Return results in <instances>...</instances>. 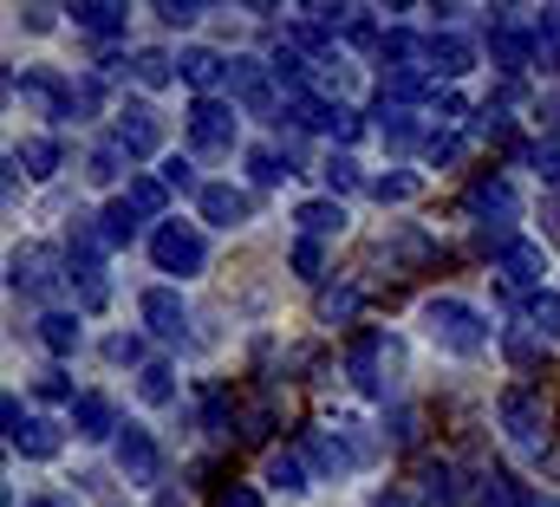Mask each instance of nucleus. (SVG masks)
Returning <instances> with one entry per match:
<instances>
[{"mask_svg":"<svg viewBox=\"0 0 560 507\" xmlns=\"http://www.w3.org/2000/svg\"><path fill=\"white\" fill-rule=\"evenodd\" d=\"M418 332L436 352H450V358H482L489 339H495V326L482 319V306H469L463 293H430L418 306Z\"/></svg>","mask_w":560,"mask_h":507,"instance_id":"obj_1","label":"nucleus"},{"mask_svg":"<svg viewBox=\"0 0 560 507\" xmlns=\"http://www.w3.org/2000/svg\"><path fill=\"white\" fill-rule=\"evenodd\" d=\"M495 423H502V443H509L522 462H535V456L548 449V403H541V390H528V384L502 390V397H495Z\"/></svg>","mask_w":560,"mask_h":507,"instance_id":"obj_2","label":"nucleus"},{"mask_svg":"<svg viewBox=\"0 0 560 507\" xmlns=\"http://www.w3.org/2000/svg\"><path fill=\"white\" fill-rule=\"evenodd\" d=\"M183 130H189V150H196V156H209V163H222V156H235V150H242L235 98H196V105L183 111Z\"/></svg>","mask_w":560,"mask_h":507,"instance_id":"obj_3","label":"nucleus"},{"mask_svg":"<svg viewBox=\"0 0 560 507\" xmlns=\"http://www.w3.org/2000/svg\"><path fill=\"white\" fill-rule=\"evenodd\" d=\"M150 260H156V273H176V280H196L202 267H209V241H202V228L196 222H156L150 228Z\"/></svg>","mask_w":560,"mask_h":507,"instance_id":"obj_4","label":"nucleus"},{"mask_svg":"<svg viewBox=\"0 0 560 507\" xmlns=\"http://www.w3.org/2000/svg\"><path fill=\"white\" fill-rule=\"evenodd\" d=\"M495 273H502V286L509 293H548V248L541 241H528V235H509L502 254H495Z\"/></svg>","mask_w":560,"mask_h":507,"instance_id":"obj_5","label":"nucleus"},{"mask_svg":"<svg viewBox=\"0 0 560 507\" xmlns=\"http://www.w3.org/2000/svg\"><path fill=\"white\" fill-rule=\"evenodd\" d=\"M7 92H20L39 118H72V111H79V105H72V79L52 72V66H26V72H13Z\"/></svg>","mask_w":560,"mask_h":507,"instance_id":"obj_6","label":"nucleus"},{"mask_svg":"<svg viewBox=\"0 0 560 507\" xmlns=\"http://www.w3.org/2000/svg\"><path fill=\"white\" fill-rule=\"evenodd\" d=\"M469 222H495V228H509V222H522V189H515V176H502V169H489L476 189H469Z\"/></svg>","mask_w":560,"mask_h":507,"instance_id":"obj_7","label":"nucleus"},{"mask_svg":"<svg viewBox=\"0 0 560 507\" xmlns=\"http://www.w3.org/2000/svg\"><path fill=\"white\" fill-rule=\"evenodd\" d=\"M118 475H125L131 488L163 482V449H156V436H150L143 423H125V429H118Z\"/></svg>","mask_w":560,"mask_h":507,"instance_id":"obj_8","label":"nucleus"},{"mask_svg":"<svg viewBox=\"0 0 560 507\" xmlns=\"http://www.w3.org/2000/svg\"><path fill=\"white\" fill-rule=\"evenodd\" d=\"M385 365H392V339H385V332H359L352 352H346V378L359 384L365 397H385V390H392Z\"/></svg>","mask_w":560,"mask_h":507,"instance_id":"obj_9","label":"nucleus"},{"mask_svg":"<svg viewBox=\"0 0 560 507\" xmlns=\"http://www.w3.org/2000/svg\"><path fill=\"white\" fill-rule=\"evenodd\" d=\"M138 319H143L150 339H183V326H189L183 293H176V286H143L138 293Z\"/></svg>","mask_w":560,"mask_h":507,"instance_id":"obj_10","label":"nucleus"},{"mask_svg":"<svg viewBox=\"0 0 560 507\" xmlns=\"http://www.w3.org/2000/svg\"><path fill=\"white\" fill-rule=\"evenodd\" d=\"M196 215H202L209 228H242V222L255 215V202H248V189H235V182H202V189H196Z\"/></svg>","mask_w":560,"mask_h":507,"instance_id":"obj_11","label":"nucleus"},{"mask_svg":"<svg viewBox=\"0 0 560 507\" xmlns=\"http://www.w3.org/2000/svg\"><path fill=\"white\" fill-rule=\"evenodd\" d=\"M112 143H118V150H125V156H156V150H163V118H156V111H150V105H125V111H118V137H112Z\"/></svg>","mask_w":560,"mask_h":507,"instance_id":"obj_12","label":"nucleus"},{"mask_svg":"<svg viewBox=\"0 0 560 507\" xmlns=\"http://www.w3.org/2000/svg\"><path fill=\"white\" fill-rule=\"evenodd\" d=\"M118 410H112V397H98V390H85V397H72V436H85V443H118Z\"/></svg>","mask_w":560,"mask_h":507,"instance_id":"obj_13","label":"nucleus"},{"mask_svg":"<svg viewBox=\"0 0 560 507\" xmlns=\"http://www.w3.org/2000/svg\"><path fill=\"white\" fill-rule=\"evenodd\" d=\"M423 59H430V72H443V79H463V72H476V46L463 39V33H430L423 39Z\"/></svg>","mask_w":560,"mask_h":507,"instance_id":"obj_14","label":"nucleus"},{"mask_svg":"<svg viewBox=\"0 0 560 507\" xmlns=\"http://www.w3.org/2000/svg\"><path fill=\"white\" fill-rule=\"evenodd\" d=\"M176 79L196 85V92H209L215 79H229V59H222L215 46H183V52H176Z\"/></svg>","mask_w":560,"mask_h":507,"instance_id":"obj_15","label":"nucleus"},{"mask_svg":"<svg viewBox=\"0 0 560 507\" xmlns=\"http://www.w3.org/2000/svg\"><path fill=\"white\" fill-rule=\"evenodd\" d=\"M261 482H268L275 495H306V488H313V469H306V456H300V449H280V456H268Z\"/></svg>","mask_w":560,"mask_h":507,"instance_id":"obj_16","label":"nucleus"},{"mask_svg":"<svg viewBox=\"0 0 560 507\" xmlns=\"http://www.w3.org/2000/svg\"><path fill=\"white\" fill-rule=\"evenodd\" d=\"M268 72H275V66H261V59L235 52V59H229V79H222V85H229L235 98H248V105H268Z\"/></svg>","mask_w":560,"mask_h":507,"instance_id":"obj_17","label":"nucleus"},{"mask_svg":"<svg viewBox=\"0 0 560 507\" xmlns=\"http://www.w3.org/2000/svg\"><path fill=\"white\" fill-rule=\"evenodd\" d=\"M293 222H300V235H306V241H326V235H339V228H346V209H339L332 196H313V202H300V209H293Z\"/></svg>","mask_w":560,"mask_h":507,"instance_id":"obj_18","label":"nucleus"},{"mask_svg":"<svg viewBox=\"0 0 560 507\" xmlns=\"http://www.w3.org/2000/svg\"><path fill=\"white\" fill-rule=\"evenodd\" d=\"M7 443H13V456H26V462H52V456H59V429H52L46 416H26Z\"/></svg>","mask_w":560,"mask_h":507,"instance_id":"obj_19","label":"nucleus"},{"mask_svg":"<svg viewBox=\"0 0 560 507\" xmlns=\"http://www.w3.org/2000/svg\"><path fill=\"white\" fill-rule=\"evenodd\" d=\"M72 26L92 33V39H118V33H125V7H112V0H85V7H72Z\"/></svg>","mask_w":560,"mask_h":507,"instance_id":"obj_20","label":"nucleus"},{"mask_svg":"<svg viewBox=\"0 0 560 507\" xmlns=\"http://www.w3.org/2000/svg\"><path fill=\"white\" fill-rule=\"evenodd\" d=\"M138 209H131V202H125V196H118V202H105V215H98V235H105V248H131V241H138Z\"/></svg>","mask_w":560,"mask_h":507,"instance_id":"obj_21","label":"nucleus"},{"mask_svg":"<svg viewBox=\"0 0 560 507\" xmlns=\"http://www.w3.org/2000/svg\"><path fill=\"white\" fill-rule=\"evenodd\" d=\"M7 286H13V293H20V286H26V293H39V286H52V260H46L39 248L13 254V260H7Z\"/></svg>","mask_w":560,"mask_h":507,"instance_id":"obj_22","label":"nucleus"},{"mask_svg":"<svg viewBox=\"0 0 560 507\" xmlns=\"http://www.w3.org/2000/svg\"><path fill=\"white\" fill-rule=\"evenodd\" d=\"M476 507H535V495L515 475H476Z\"/></svg>","mask_w":560,"mask_h":507,"instance_id":"obj_23","label":"nucleus"},{"mask_svg":"<svg viewBox=\"0 0 560 507\" xmlns=\"http://www.w3.org/2000/svg\"><path fill=\"white\" fill-rule=\"evenodd\" d=\"M13 163L33 176V182H46L52 169H59V143L52 137H20V150H13Z\"/></svg>","mask_w":560,"mask_h":507,"instance_id":"obj_24","label":"nucleus"},{"mask_svg":"<svg viewBox=\"0 0 560 507\" xmlns=\"http://www.w3.org/2000/svg\"><path fill=\"white\" fill-rule=\"evenodd\" d=\"M131 79H138L143 92H163V85L176 79V59L156 52V46H143V52H131Z\"/></svg>","mask_w":560,"mask_h":507,"instance_id":"obj_25","label":"nucleus"},{"mask_svg":"<svg viewBox=\"0 0 560 507\" xmlns=\"http://www.w3.org/2000/svg\"><path fill=\"white\" fill-rule=\"evenodd\" d=\"M39 345H46L52 358L79 352V313H46V319H39Z\"/></svg>","mask_w":560,"mask_h":507,"instance_id":"obj_26","label":"nucleus"},{"mask_svg":"<svg viewBox=\"0 0 560 507\" xmlns=\"http://www.w3.org/2000/svg\"><path fill=\"white\" fill-rule=\"evenodd\" d=\"M423 46H418V33L411 26H385V39H378V59L392 66V72H418L411 59H418Z\"/></svg>","mask_w":560,"mask_h":507,"instance_id":"obj_27","label":"nucleus"},{"mask_svg":"<svg viewBox=\"0 0 560 507\" xmlns=\"http://www.w3.org/2000/svg\"><path fill=\"white\" fill-rule=\"evenodd\" d=\"M502 352L528 372V365H541V358H548V339H541L535 326H509V332H502Z\"/></svg>","mask_w":560,"mask_h":507,"instance_id":"obj_28","label":"nucleus"},{"mask_svg":"<svg viewBox=\"0 0 560 507\" xmlns=\"http://www.w3.org/2000/svg\"><path fill=\"white\" fill-rule=\"evenodd\" d=\"M423 502L430 507H463V488H456V469H450V462H430V469H423Z\"/></svg>","mask_w":560,"mask_h":507,"instance_id":"obj_29","label":"nucleus"},{"mask_svg":"<svg viewBox=\"0 0 560 507\" xmlns=\"http://www.w3.org/2000/svg\"><path fill=\"white\" fill-rule=\"evenodd\" d=\"M372 196H378L385 209H405V202H418V196H423V176H411V169H398V176H378V182H372Z\"/></svg>","mask_w":560,"mask_h":507,"instance_id":"obj_30","label":"nucleus"},{"mask_svg":"<svg viewBox=\"0 0 560 507\" xmlns=\"http://www.w3.org/2000/svg\"><path fill=\"white\" fill-rule=\"evenodd\" d=\"M138 397L150 403V410L176 403V372H170V365H143V372H138Z\"/></svg>","mask_w":560,"mask_h":507,"instance_id":"obj_31","label":"nucleus"},{"mask_svg":"<svg viewBox=\"0 0 560 507\" xmlns=\"http://www.w3.org/2000/svg\"><path fill=\"white\" fill-rule=\"evenodd\" d=\"M359 306H365V293H359V286H332V293H319V319H326V326L359 319Z\"/></svg>","mask_w":560,"mask_h":507,"instance_id":"obj_32","label":"nucleus"},{"mask_svg":"<svg viewBox=\"0 0 560 507\" xmlns=\"http://www.w3.org/2000/svg\"><path fill=\"white\" fill-rule=\"evenodd\" d=\"M125 202H131L138 215H163V202H170V182H163V176H138V182L125 189ZM163 222H170V215H163Z\"/></svg>","mask_w":560,"mask_h":507,"instance_id":"obj_33","label":"nucleus"},{"mask_svg":"<svg viewBox=\"0 0 560 507\" xmlns=\"http://www.w3.org/2000/svg\"><path fill=\"white\" fill-rule=\"evenodd\" d=\"M528 326H535V332H541L548 345H560V293H555V286L528 299Z\"/></svg>","mask_w":560,"mask_h":507,"instance_id":"obj_34","label":"nucleus"},{"mask_svg":"<svg viewBox=\"0 0 560 507\" xmlns=\"http://www.w3.org/2000/svg\"><path fill=\"white\" fill-rule=\"evenodd\" d=\"M378 137H385L392 150H411V143H418V118H411V111H398V105H385V118H378Z\"/></svg>","mask_w":560,"mask_h":507,"instance_id":"obj_35","label":"nucleus"},{"mask_svg":"<svg viewBox=\"0 0 560 507\" xmlns=\"http://www.w3.org/2000/svg\"><path fill=\"white\" fill-rule=\"evenodd\" d=\"M248 176H255L261 189H275V182H287V163H280V150H268V143H255V150H248Z\"/></svg>","mask_w":560,"mask_h":507,"instance_id":"obj_36","label":"nucleus"},{"mask_svg":"<svg viewBox=\"0 0 560 507\" xmlns=\"http://www.w3.org/2000/svg\"><path fill=\"white\" fill-rule=\"evenodd\" d=\"M463 150H469V137H463V130H430V143H423V156H430V163H443V169H450V163H463Z\"/></svg>","mask_w":560,"mask_h":507,"instance_id":"obj_37","label":"nucleus"},{"mask_svg":"<svg viewBox=\"0 0 560 507\" xmlns=\"http://www.w3.org/2000/svg\"><path fill=\"white\" fill-rule=\"evenodd\" d=\"M202 429H209V436H229V429H235V410H229L222 390H202Z\"/></svg>","mask_w":560,"mask_h":507,"instance_id":"obj_38","label":"nucleus"},{"mask_svg":"<svg viewBox=\"0 0 560 507\" xmlns=\"http://www.w3.org/2000/svg\"><path fill=\"white\" fill-rule=\"evenodd\" d=\"M287 267H293V273H300V280H319V267H326V248H319V241H306V235H300V241H293V254H287Z\"/></svg>","mask_w":560,"mask_h":507,"instance_id":"obj_39","label":"nucleus"},{"mask_svg":"<svg viewBox=\"0 0 560 507\" xmlns=\"http://www.w3.org/2000/svg\"><path fill=\"white\" fill-rule=\"evenodd\" d=\"M118 163H125V150H118V143H98V150L85 156V176H92V182H118Z\"/></svg>","mask_w":560,"mask_h":507,"instance_id":"obj_40","label":"nucleus"},{"mask_svg":"<svg viewBox=\"0 0 560 507\" xmlns=\"http://www.w3.org/2000/svg\"><path fill=\"white\" fill-rule=\"evenodd\" d=\"M528 163L541 169V182H555V189H560V137H541V143L528 150Z\"/></svg>","mask_w":560,"mask_h":507,"instance_id":"obj_41","label":"nucleus"},{"mask_svg":"<svg viewBox=\"0 0 560 507\" xmlns=\"http://www.w3.org/2000/svg\"><path fill=\"white\" fill-rule=\"evenodd\" d=\"M423 254H430V241H423V235H411V228H405V235H398L392 248H378V260H385V267H398V260H423Z\"/></svg>","mask_w":560,"mask_h":507,"instance_id":"obj_42","label":"nucleus"},{"mask_svg":"<svg viewBox=\"0 0 560 507\" xmlns=\"http://www.w3.org/2000/svg\"><path fill=\"white\" fill-rule=\"evenodd\" d=\"M385 429H392V443H398V449H411V443H418V410H411V403H398V410L385 416Z\"/></svg>","mask_w":560,"mask_h":507,"instance_id":"obj_43","label":"nucleus"},{"mask_svg":"<svg viewBox=\"0 0 560 507\" xmlns=\"http://www.w3.org/2000/svg\"><path fill=\"white\" fill-rule=\"evenodd\" d=\"M156 20H163V26H196V20H202V7H196V0H163V7H156Z\"/></svg>","mask_w":560,"mask_h":507,"instance_id":"obj_44","label":"nucleus"},{"mask_svg":"<svg viewBox=\"0 0 560 507\" xmlns=\"http://www.w3.org/2000/svg\"><path fill=\"white\" fill-rule=\"evenodd\" d=\"M326 189H359V163L352 156H326Z\"/></svg>","mask_w":560,"mask_h":507,"instance_id":"obj_45","label":"nucleus"},{"mask_svg":"<svg viewBox=\"0 0 560 507\" xmlns=\"http://www.w3.org/2000/svg\"><path fill=\"white\" fill-rule=\"evenodd\" d=\"M105 358H112V365H138V358H143V339H131V332L105 339Z\"/></svg>","mask_w":560,"mask_h":507,"instance_id":"obj_46","label":"nucleus"},{"mask_svg":"<svg viewBox=\"0 0 560 507\" xmlns=\"http://www.w3.org/2000/svg\"><path fill=\"white\" fill-rule=\"evenodd\" d=\"M215 507H268V502H261V488H248V482H229V488L215 495Z\"/></svg>","mask_w":560,"mask_h":507,"instance_id":"obj_47","label":"nucleus"},{"mask_svg":"<svg viewBox=\"0 0 560 507\" xmlns=\"http://www.w3.org/2000/svg\"><path fill=\"white\" fill-rule=\"evenodd\" d=\"M163 182H170V189H202V182L189 176V156H170V163H163Z\"/></svg>","mask_w":560,"mask_h":507,"instance_id":"obj_48","label":"nucleus"},{"mask_svg":"<svg viewBox=\"0 0 560 507\" xmlns=\"http://www.w3.org/2000/svg\"><path fill=\"white\" fill-rule=\"evenodd\" d=\"M33 390H39L46 403H66V397H72V384H66V372H46V378L33 384Z\"/></svg>","mask_w":560,"mask_h":507,"instance_id":"obj_49","label":"nucleus"},{"mask_svg":"<svg viewBox=\"0 0 560 507\" xmlns=\"http://www.w3.org/2000/svg\"><path fill=\"white\" fill-rule=\"evenodd\" d=\"M268 429H275V403H255V410H248V429H242V436H255V443H261Z\"/></svg>","mask_w":560,"mask_h":507,"instance_id":"obj_50","label":"nucleus"},{"mask_svg":"<svg viewBox=\"0 0 560 507\" xmlns=\"http://www.w3.org/2000/svg\"><path fill=\"white\" fill-rule=\"evenodd\" d=\"M26 33H52V7H26Z\"/></svg>","mask_w":560,"mask_h":507,"instance_id":"obj_51","label":"nucleus"},{"mask_svg":"<svg viewBox=\"0 0 560 507\" xmlns=\"http://www.w3.org/2000/svg\"><path fill=\"white\" fill-rule=\"evenodd\" d=\"M372 507H418V495H411V488H385Z\"/></svg>","mask_w":560,"mask_h":507,"instance_id":"obj_52","label":"nucleus"},{"mask_svg":"<svg viewBox=\"0 0 560 507\" xmlns=\"http://www.w3.org/2000/svg\"><path fill=\"white\" fill-rule=\"evenodd\" d=\"M541 228H555V235H560V189L541 202Z\"/></svg>","mask_w":560,"mask_h":507,"instance_id":"obj_53","label":"nucleus"},{"mask_svg":"<svg viewBox=\"0 0 560 507\" xmlns=\"http://www.w3.org/2000/svg\"><path fill=\"white\" fill-rule=\"evenodd\" d=\"M535 507H560V495H535Z\"/></svg>","mask_w":560,"mask_h":507,"instance_id":"obj_54","label":"nucleus"},{"mask_svg":"<svg viewBox=\"0 0 560 507\" xmlns=\"http://www.w3.org/2000/svg\"><path fill=\"white\" fill-rule=\"evenodd\" d=\"M26 507H66V502H26Z\"/></svg>","mask_w":560,"mask_h":507,"instance_id":"obj_55","label":"nucleus"}]
</instances>
